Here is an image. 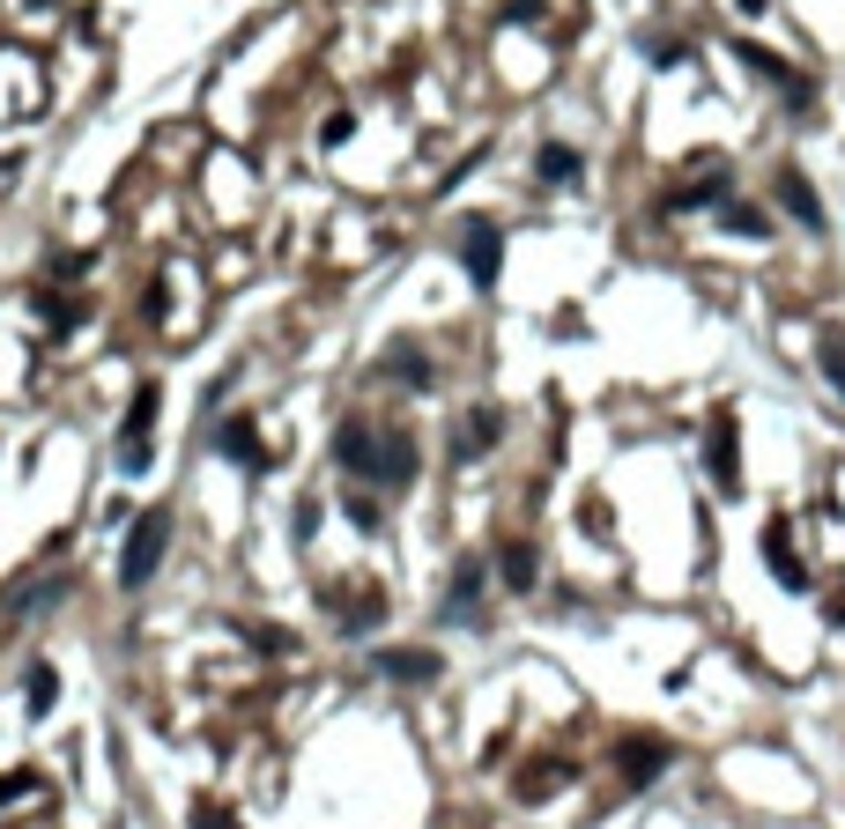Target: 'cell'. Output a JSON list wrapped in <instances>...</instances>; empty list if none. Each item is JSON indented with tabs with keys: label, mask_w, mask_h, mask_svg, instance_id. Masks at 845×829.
<instances>
[{
	"label": "cell",
	"mask_w": 845,
	"mask_h": 829,
	"mask_svg": "<svg viewBox=\"0 0 845 829\" xmlns=\"http://www.w3.org/2000/svg\"><path fill=\"white\" fill-rule=\"evenodd\" d=\"M334 466H342L348 482H378V489H408L416 482V438L408 430H378V422H364V414H348L342 430H334Z\"/></svg>",
	"instance_id": "cell-1"
},
{
	"label": "cell",
	"mask_w": 845,
	"mask_h": 829,
	"mask_svg": "<svg viewBox=\"0 0 845 829\" xmlns=\"http://www.w3.org/2000/svg\"><path fill=\"white\" fill-rule=\"evenodd\" d=\"M164 548H171V512L156 504V512H142L134 526H126V548H119V586H126V592H142V586L156 578Z\"/></svg>",
	"instance_id": "cell-2"
},
{
	"label": "cell",
	"mask_w": 845,
	"mask_h": 829,
	"mask_svg": "<svg viewBox=\"0 0 845 829\" xmlns=\"http://www.w3.org/2000/svg\"><path fill=\"white\" fill-rule=\"evenodd\" d=\"M705 474H712V489H742V452H734V414L712 408V422H705Z\"/></svg>",
	"instance_id": "cell-3"
},
{
	"label": "cell",
	"mask_w": 845,
	"mask_h": 829,
	"mask_svg": "<svg viewBox=\"0 0 845 829\" xmlns=\"http://www.w3.org/2000/svg\"><path fill=\"white\" fill-rule=\"evenodd\" d=\"M460 260H468V282H474V290H498V267H504L498 222H460Z\"/></svg>",
	"instance_id": "cell-4"
},
{
	"label": "cell",
	"mask_w": 845,
	"mask_h": 829,
	"mask_svg": "<svg viewBox=\"0 0 845 829\" xmlns=\"http://www.w3.org/2000/svg\"><path fill=\"white\" fill-rule=\"evenodd\" d=\"M668 763H675V748H668V741H653V733H630V741L616 748V778L630 785V793H638V785H653L660 770H668Z\"/></svg>",
	"instance_id": "cell-5"
},
{
	"label": "cell",
	"mask_w": 845,
	"mask_h": 829,
	"mask_svg": "<svg viewBox=\"0 0 845 829\" xmlns=\"http://www.w3.org/2000/svg\"><path fill=\"white\" fill-rule=\"evenodd\" d=\"M482 578H490V563H482V556H460V563H452L446 622H474V600H482Z\"/></svg>",
	"instance_id": "cell-6"
},
{
	"label": "cell",
	"mask_w": 845,
	"mask_h": 829,
	"mask_svg": "<svg viewBox=\"0 0 845 829\" xmlns=\"http://www.w3.org/2000/svg\"><path fill=\"white\" fill-rule=\"evenodd\" d=\"M216 452H223V460H238V466H252V474L268 466V444H260V430H252L246 414H230V422H216Z\"/></svg>",
	"instance_id": "cell-7"
},
{
	"label": "cell",
	"mask_w": 845,
	"mask_h": 829,
	"mask_svg": "<svg viewBox=\"0 0 845 829\" xmlns=\"http://www.w3.org/2000/svg\"><path fill=\"white\" fill-rule=\"evenodd\" d=\"M779 208H786L801 230H823V200H816V186H809V171H794V164L779 171Z\"/></svg>",
	"instance_id": "cell-8"
},
{
	"label": "cell",
	"mask_w": 845,
	"mask_h": 829,
	"mask_svg": "<svg viewBox=\"0 0 845 829\" xmlns=\"http://www.w3.org/2000/svg\"><path fill=\"white\" fill-rule=\"evenodd\" d=\"M372 667L386 674V682H408V689H422V682H438V674H446V659H438V652H378Z\"/></svg>",
	"instance_id": "cell-9"
},
{
	"label": "cell",
	"mask_w": 845,
	"mask_h": 829,
	"mask_svg": "<svg viewBox=\"0 0 845 829\" xmlns=\"http://www.w3.org/2000/svg\"><path fill=\"white\" fill-rule=\"evenodd\" d=\"M498 430H504V414H498V408H468V422L452 430V460H474V452H490V444H498Z\"/></svg>",
	"instance_id": "cell-10"
},
{
	"label": "cell",
	"mask_w": 845,
	"mask_h": 829,
	"mask_svg": "<svg viewBox=\"0 0 845 829\" xmlns=\"http://www.w3.org/2000/svg\"><path fill=\"white\" fill-rule=\"evenodd\" d=\"M498 570H504V592H534V586H542V556H534V541H504Z\"/></svg>",
	"instance_id": "cell-11"
},
{
	"label": "cell",
	"mask_w": 845,
	"mask_h": 829,
	"mask_svg": "<svg viewBox=\"0 0 845 829\" xmlns=\"http://www.w3.org/2000/svg\"><path fill=\"white\" fill-rule=\"evenodd\" d=\"M764 563H771V578H779V586H809V570H801V556L794 548H786V518H771L764 526Z\"/></svg>",
	"instance_id": "cell-12"
},
{
	"label": "cell",
	"mask_w": 845,
	"mask_h": 829,
	"mask_svg": "<svg viewBox=\"0 0 845 829\" xmlns=\"http://www.w3.org/2000/svg\"><path fill=\"white\" fill-rule=\"evenodd\" d=\"M156 408H164V392H156V386H142V392H134V408H126V430H119V452H149Z\"/></svg>",
	"instance_id": "cell-13"
},
{
	"label": "cell",
	"mask_w": 845,
	"mask_h": 829,
	"mask_svg": "<svg viewBox=\"0 0 845 829\" xmlns=\"http://www.w3.org/2000/svg\"><path fill=\"white\" fill-rule=\"evenodd\" d=\"M734 52H742V67H757V74H764V82H779L786 97H809V82H801V74L786 67V60H779V52H771V45H749V38H742V45H734Z\"/></svg>",
	"instance_id": "cell-14"
},
{
	"label": "cell",
	"mask_w": 845,
	"mask_h": 829,
	"mask_svg": "<svg viewBox=\"0 0 845 829\" xmlns=\"http://www.w3.org/2000/svg\"><path fill=\"white\" fill-rule=\"evenodd\" d=\"M534 171H542L549 186H564V178H578V148L572 141H542L534 148Z\"/></svg>",
	"instance_id": "cell-15"
},
{
	"label": "cell",
	"mask_w": 845,
	"mask_h": 829,
	"mask_svg": "<svg viewBox=\"0 0 845 829\" xmlns=\"http://www.w3.org/2000/svg\"><path fill=\"white\" fill-rule=\"evenodd\" d=\"M386 378H400V386H430V356H422L416 342H400L394 356H386Z\"/></svg>",
	"instance_id": "cell-16"
},
{
	"label": "cell",
	"mask_w": 845,
	"mask_h": 829,
	"mask_svg": "<svg viewBox=\"0 0 845 829\" xmlns=\"http://www.w3.org/2000/svg\"><path fill=\"white\" fill-rule=\"evenodd\" d=\"M720 222L734 230V238H771V216L749 208V200H720Z\"/></svg>",
	"instance_id": "cell-17"
},
{
	"label": "cell",
	"mask_w": 845,
	"mask_h": 829,
	"mask_svg": "<svg viewBox=\"0 0 845 829\" xmlns=\"http://www.w3.org/2000/svg\"><path fill=\"white\" fill-rule=\"evenodd\" d=\"M564 778H572L564 763H534V770H520V785H512V793H520V800H542L549 785H564Z\"/></svg>",
	"instance_id": "cell-18"
},
{
	"label": "cell",
	"mask_w": 845,
	"mask_h": 829,
	"mask_svg": "<svg viewBox=\"0 0 845 829\" xmlns=\"http://www.w3.org/2000/svg\"><path fill=\"white\" fill-rule=\"evenodd\" d=\"M52 696H60V674H52L45 659H38V667H30V718H45Z\"/></svg>",
	"instance_id": "cell-19"
},
{
	"label": "cell",
	"mask_w": 845,
	"mask_h": 829,
	"mask_svg": "<svg viewBox=\"0 0 845 829\" xmlns=\"http://www.w3.org/2000/svg\"><path fill=\"white\" fill-rule=\"evenodd\" d=\"M386 615V592H364V600H342V630H372Z\"/></svg>",
	"instance_id": "cell-20"
},
{
	"label": "cell",
	"mask_w": 845,
	"mask_h": 829,
	"mask_svg": "<svg viewBox=\"0 0 845 829\" xmlns=\"http://www.w3.org/2000/svg\"><path fill=\"white\" fill-rule=\"evenodd\" d=\"M727 193V171H705V178H690L682 193H675V208H705V200H720Z\"/></svg>",
	"instance_id": "cell-21"
},
{
	"label": "cell",
	"mask_w": 845,
	"mask_h": 829,
	"mask_svg": "<svg viewBox=\"0 0 845 829\" xmlns=\"http://www.w3.org/2000/svg\"><path fill=\"white\" fill-rule=\"evenodd\" d=\"M816 364H823V378H831V386L845 392V342H838V334H831V342L816 348Z\"/></svg>",
	"instance_id": "cell-22"
},
{
	"label": "cell",
	"mask_w": 845,
	"mask_h": 829,
	"mask_svg": "<svg viewBox=\"0 0 845 829\" xmlns=\"http://www.w3.org/2000/svg\"><path fill=\"white\" fill-rule=\"evenodd\" d=\"M342 504H348V518H356V526H364V534H378V504H372V496H364V489H348Z\"/></svg>",
	"instance_id": "cell-23"
},
{
	"label": "cell",
	"mask_w": 845,
	"mask_h": 829,
	"mask_svg": "<svg viewBox=\"0 0 845 829\" xmlns=\"http://www.w3.org/2000/svg\"><path fill=\"white\" fill-rule=\"evenodd\" d=\"M30 785H38V778H30V770H15V778H0V807L15 800V793H30Z\"/></svg>",
	"instance_id": "cell-24"
},
{
	"label": "cell",
	"mask_w": 845,
	"mask_h": 829,
	"mask_svg": "<svg viewBox=\"0 0 845 829\" xmlns=\"http://www.w3.org/2000/svg\"><path fill=\"white\" fill-rule=\"evenodd\" d=\"M194 829H230V822H223V807H200V815H194Z\"/></svg>",
	"instance_id": "cell-25"
},
{
	"label": "cell",
	"mask_w": 845,
	"mask_h": 829,
	"mask_svg": "<svg viewBox=\"0 0 845 829\" xmlns=\"http://www.w3.org/2000/svg\"><path fill=\"white\" fill-rule=\"evenodd\" d=\"M734 8H742V15H764V8H771V0H734Z\"/></svg>",
	"instance_id": "cell-26"
},
{
	"label": "cell",
	"mask_w": 845,
	"mask_h": 829,
	"mask_svg": "<svg viewBox=\"0 0 845 829\" xmlns=\"http://www.w3.org/2000/svg\"><path fill=\"white\" fill-rule=\"evenodd\" d=\"M30 8H45V0H30Z\"/></svg>",
	"instance_id": "cell-27"
}]
</instances>
